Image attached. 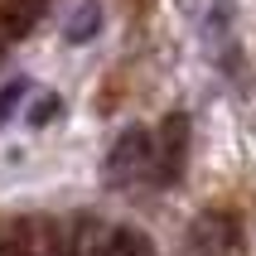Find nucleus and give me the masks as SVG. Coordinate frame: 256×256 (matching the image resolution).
Returning a JSON list of instances; mask_svg holds the SVG:
<instances>
[{
	"label": "nucleus",
	"mask_w": 256,
	"mask_h": 256,
	"mask_svg": "<svg viewBox=\"0 0 256 256\" xmlns=\"http://www.w3.org/2000/svg\"><path fill=\"white\" fill-rule=\"evenodd\" d=\"M14 10H20V24H29V20H34V14L44 10V0H10Z\"/></svg>",
	"instance_id": "8"
},
{
	"label": "nucleus",
	"mask_w": 256,
	"mask_h": 256,
	"mask_svg": "<svg viewBox=\"0 0 256 256\" xmlns=\"http://www.w3.org/2000/svg\"><path fill=\"white\" fill-rule=\"evenodd\" d=\"M97 24H102V10H97V0H82V5L72 10V20H68V29H63V34H68L72 44H87L92 34H97Z\"/></svg>",
	"instance_id": "3"
},
{
	"label": "nucleus",
	"mask_w": 256,
	"mask_h": 256,
	"mask_svg": "<svg viewBox=\"0 0 256 256\" xmlns=\"http://www.w3.org/2000/svg\"><path fill=\"white\" fill-rule=\"evenodd\" d=\"M184 145H188V121L184 116H170L164 121V170H179V160H184Z\"/></svg>",
	"instance_id": "4"
},
{
	"label": "nucleus",
	"mask_w": 256,
	"mask_h": 256,
	"mask_svg": "<svg viewBox=\"0 0 256 256\" xmlns=\"http://www.w3.org/2000/svg\"><path fill=\"white\" fill-rule=\"evenodd\" d=\"M92 256H112V246H102V252H92Z\"/></svg>",
	"instance_id": "9"
},
{
	"label": "nucleus",
	"mask_w": 256,
	"mask_h": 256,
	"mask_svg": "<svg viewBox=\"0 0 256 256\" xmlns=\"http://www.w3.org/2000/svg\"><path fill=\"white\" fill-rule=\"evenodd\" d=\"M145 160H150V130L130 126L126 136L112 145V155H106V170H112V174H126V170H140Z\"/></svg>",
	"instance_id": "2"
},
{
	"label": "nucleus",
	"mask_w": 256,
	"mask_h": 256,
	"mask_svg": "<svg viewBox=\"0 0 256 256\" xmlns=\"http://www.w3.org/2000/svg\"><path fill=\"white\" fill-rule=\"evenodd\" d=\"M20 102H24V82H10L5 92H0V126L14 116V106H20Z\"/></svg>",
	"instance_id": "6"
},
{
	"label": "nucleus",
	"mask_w": 256,
	"mask_h": 256,
	"mask_svg": "<svg viewBox=\"0 0 256 256\" xmlns=\"http://www.w3.org/2000/svg\"><path fill=\"white\" fill-rule=\"evenodd\" d=\"M54 116H58V97H39V102H34V112H29V121H34V126H48Z\"/></svg>",
	"instance_id": "7"
},
{
	"label": "nucleus",
	"mask_w": 256,
	"mask_h": 256,
	"mask_svg": "<svg viewBox=\"0 0 256 256\" xmlns=\"http://www.w3.org/2000/svg\"><path fill=\"white\" fill-rule=\"evenodd\" d=\"M194 242H198L208 256H222V252L237 246V222H232L228 213H208V218L194 222Z\"/></svg>",
	"instance_id": "1"
},
{
	"label": "nucleus",
	"mask_w": 256,
	"mask_h": 256,
	"mask_svg": "<svg viewBox=\"0 0 256 256\" xmlns=\"http://www.w3.org/2000/svg\"><path fill=\"white\" fill-rule=\"evenodd\" d=\"M112 256H155V242L136 228H116L112 232Z\"/></svg>",
	"instance_id": "5"
}]
</instances>
